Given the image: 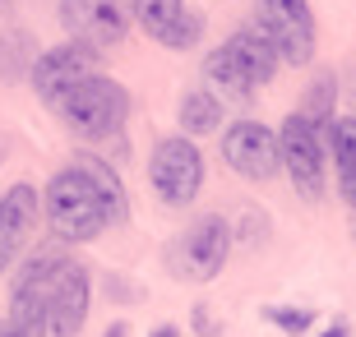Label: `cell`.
<instances>
[{
    "label": "cell",
    "instance_id": "6da1fadb",
    "mask_svg": "<svg viewBox=\"0 0 356 337\" xmlns=\"http://www.w3.org/2000/svg\"><path fill=\"white\" fill-rule=\"evenodd\" d=\"M92 310V277L60 240L24 259L10 282V319L28 337H79Z\"/></svg>",
    "mask_w": 356,
    "mask_h": 337
},
{
    "label": "cell",
    "instance_id": "7a4b0ae2",
    "mask_svg": "<svg viewBox=\"0 0 356 337\" xmlns=\"http://www.w3.org/2000/svg\"><path fill=\"white\" fill-rule=\"evenodd\" d=\"M130 106H134L130 88H125L120 79H111V74L97 69V74L70 83V88L51 102V111H56V120L83 143V148H92V143H111V139L120 143V139H125Z\"/></svg>",
    "mask_w": 356,
    "mask_h": 337
},
{
    "label": "cell",
    "instance_id": "3957f363",
    "mask_svg": "<svg viewBox=\"0 0 356 337\" xmlns=\"http://www.w3.org/2000/svg\"><path fill=\"white\" fill-rule=\"evenodd\" d=\"M42 217L60 245H88L102 231H111V213L102 204V190L83 176L74 162L60 167L42 190Z\"/></svg>",
    "mask_w": 356,
    "mask_h": 337
},
{
    "label": "cell",
    "instance_id": "277c9868",
    "mask_svg": "<svg viewBox=\"0 0 356 337\" xmlns=\"http://www.w3.org/2000/svg\"><path fill=\"white\" fill-rule=\"evenodd\" d=\"M232 245H236V227L222 217V213H199L190 227L172 240L167 249V268L181 282L209 286L222 277L227 259H232Z\"/></svg>",
    "mask_w": 356,
    "mask_h": 337
},
{
    "label": "cell",
    "instance_id": "5b68a950",
    "mask_svg": "<svg viewBox=\"0 0 356 337\" xmlns=\"http://www.w3.org/2000/svg\"><path fill=\"white\" fill-rule=\"evenodd\" d=\"M204 153H199L195 139H185V134H162L153 143V153H148V185H153V195L162 199L167 208H190L204 190Z\"/></svg>",
    "mask_w": 356,
    "mask_h": 337
},
{
    "label": "cell",
    "instance_id": "8992f818",
    "mask_svg": "<svg viewBox=\"0 0 356 337\" xmlns=\"http://www.w3.org/2000/svg\"><path fill=\"white\" fill-rule=\"evenodd\" d=\"M277 162H282V176L291 181V190L310 204L324 199L329 190V153H324V134L301 116L291 111L277 130Z\"/></svg>",
    "mask_w": 356,
    "mask_h": 337
},
{
    "label": "cell",
    "instance_id": "52a82bcc",
    "mask_svg": "<svg viewBox=\"0 0 356 337\" xmlns=\"http://www.w3.org/2000/svg\"><path fill=\"white\" fill-rule=\"evenodd\" d=\"M254 28L268 38V47L277 51L282 65L305 69L315 60L319 24H315L310 0H259V5H254Z\"/></svg>",
    "mask_w": 356,
    "mask_h": 337
},
{
    "label": "cell",
    "instance_id": "ba28073f",
    "mask_svg": "<svg viewBox=\"0 0 356 337\" xmlns=\"http://www.w3.org/2000/svg\"><path fill=\"white\" fill-rule=\"evenodd\" d=\"M56 19L65 38L88 42L92 51H111L130 33V0H56Z\"/></svg>",
    "mask_w": 356,
    "mask_h": 337
},
{
    "label": "cell",
    "instance_id": "9c48e42d",
    "mask_svg": "<svg viewBox=\"0 0 356 337\" xmlns=\"http://www.w3.org/2000/svg\"><path fill=\"white\" fill-rule=\"evenodd\" d=\"M130 24H139V33L167 51H195L209 19L190 10L185 0H130Z\"/></svg>",
    "mask_w": 356,
    "mask_h": 337
},
{
    "label": "cell",
    "instance_id": "30bf717a",
    "mask_svg": "<svg viewBox=\"0 0 356 337\" xmlns=\"http://www.w3.org/2000/svg\"><path fill=\"white\" fill-rule=\"evenodd\" d=\"M97 69H102V51H92L88 42L65 38L60 47H47V51H38V60H33V69H28L24 83L38 92L47 106H51L56 97L70 88V83H79V79L97 74Z\"/></svg>",
    "mask_w": 356,
    "mask_h": 337
},
{
    "label": "cell",
    "instance_id": "8fae6325",
    "mask_svg": "<svg viewBox=\"0 0 356 337\" xmlns=\"http://www.w3.org/2000/svg\"><path fill=\"white\" fill-rule=\"evenodd\" d=\"M222 162L236 171L241 181H273L282 162H277V130L264 120H232L222 130Z\"/></svg>",
    "mask_w": 356,
    "mask_h": 337
},
{
    "label": "cell",
    "instance_id": "7c38bea8",
    "mask_svg": "<svg viewBox=\"0 0 356 337\" xmlns=\"http://www.w3.org/2000/svg\"><path fill=\"white\" fill-rule=\"evenodd\" d=\"M38 213H42V190L38 185H10L0 195V277L14 272L19 254L33 245V231H38Z\"/></svg>",
    "mask_w": 356,
    "mask_h": 337
},
{
    "label": "cell",
    "instance_id": "4fadbf2b",
    "mask_svg": "<svg viewBox=\"0 0 356 337\" xmlns=\"http://www.w3.org/2000/svg\"><path fill=\"white\" fill-rule=\"evenodd\" d=\"M222 47H227V56L236 60V69H241V74L250 79V88H254V92H259V88H268V83L277 79V69H282L277 51L268 47V38H264V33H259L254 24H241L236 33H232V38L222 42Z\"/></svg>",
    "mask_w": 356,
    "mask_h": 337
},
{
    "label": "cell",
    "instance_id": "5bb4252c",
    "mask_svg": "<svg viewBox=\"0 0 356 337\" xmlns=\"http://www.w3.org/2000/svg\"><path fill=\"white\" fill-rule=\"evenodd\" d=\"M74 167L102 190V204H106V213H111V227H130V190H125V181H120V171L111 167V157L92 153V148H79V153H74Z\"/></svg>",
    "mask_w": 356,
    "mask_h": 337
},
{
    "label": "cell",
    "instance_id": "9a60e30c",
    "mask_svg": "<svg viewBox=\"0 0 356 337\" xmlns=\"http://www.w3.org/2000/svg\"><path fill=\"white\" fill-rule=\"evenodd\" d=\"M176 125H181L185 139H204V134H218V130H222V102H218L209 88H190V92H181V106H176Z\"/></svg>",
    "mask_w": 356,
    "mask_h": 337
},
{
    "label": "cell",
    "instance_id": "2e32d148",
    "mask_svg": "<svg viewBox=\"0 0 356 337\" xmlns=\"http://www.w3.org/2000/svg\"><path fill=\"white\" fill-rule=\"evenodd\" d=\"M338 97H343V88H338V74L333 69H315V79L305 83V92H301V111L310 125H315L319 134H329V125L338 120Z\"/></svg>",
    "mask_w": 356,
    "mask_h": 337
},
{
    "label": "cell",
    "instance_id": "e0dca14e",
    "mask_svg": "<svg viewBox=\"0 0 356 337\" xmlns=\"http://www.w3.org/2000/svg\"><path fill=\"white\" fill-rule=\"evenodd\" d=\"M38 60V42L28 28H0V83H24Z\"/></svg>",
    "mask_w": 356,
    "mask_h": 337
},
{
    "label": "cell",
    "instance_id": "ac0fdd59",
    "mask_svg": "<svg viewBox=\"0 0 356 337\" xmlns=\"http://www.w3.org/2000/svg\"><path fill=\"white\" fill-rule=\"evenodd\" d=\"M324 153L333 157L338 176L356 171V116H338V120H333L329 134H324Z\"/></svg>",
    "mask_w": 356,
    "mask_h": 337
},
{
    "label": "cell",
    "instance_id": "d6986e66",
    "mask_svg": "<svg viewBox=\"0 0 356 337\" xmlns=\"http://www.w3.org/2000/svg\"><path fill=\"white\" fill-rule=\"evenodd\" d=\"M264 319L282 337H301V333L315 328V310H310V305H264Z\"/></svg>",
    "mask_w": 356,
    "mask_h": 337
},
{
    "label": "cell",
    "instance_id": "ffe728a7",
    "mask_svg": "<svg viewBox=\"0 0 356 337\" xmlns=\"http://www.w3.org/2000/svg\"><path fill=\"white\" fill-rule=\"evenodd\" d=\"M236 240H241V245H264V240H268V217L250 208V213H245V222H241V236H236Z\"/></svg>",
    "mask_w": 356,
    "mask_h": 337
},
{
    "label": "cell",
    "instance_id": "44dd1931",
    "mask_svg": "<svg viewBox=\"0 0 356 337\" xmlns=\"http://www.w3.org/2000/svg\"><path fill=\"white\" fill-rule=\"evenodd\" d=\"M106 296H120V300H139V291H134L125 277H106Z\"/></svg>",
    "mask_w": 356,
    "mask_h": 337
},
{
    "label": "cell",
    "instance_id": "7402d4cb",
    "mask_svg": "<svg viewBox=\"0 0 356 337\" xmlns=\"http://www.w3.org/2000/svg\"><path fill=\"white\" fill-rule=\"evenodd\" d=\"M338 195H343V204L356 213V171H347V176H338Z\"/></svg>",
    "mask_w": 356,
    "mask_h": 337
},
{
    "label": "cell",
    "instance_id": "603a6c76",
    "mask_svg": "<svg viewBox=\"0 0 356 337\" xmlns=\"http://www.w3.org/2000/svg\"><path fill=\"white\" fill-rule=\"evenodd\" d=\"M190 319H195V328H199V337H213L218 333V324H213V314L204 310V305H195V314H190Z\"/></svg>",
    "mask_w": 356,
    "mask_h": 337
},
{
    "label": "cell",
    "instance_id": "cb8c5ba5",
    "mask_svg": "<svg viewBox=\"0 0 356 337\" xmlns=\"http://www.w3.org/2000/svg\"><path fill=\"white\" fill-rule=\"evenodd\" d=\"M338 88H343V92H347V102L356 106V60L347 65V74H338Z\"/></svg>",
    "mask_w": 356,
    "mask_h": 337
},
{
    "label": "cell",
    "instance_id": "d4e9b609",
    "mask_svg": "<svg viewBox=\"0 0 356 337\" xmlns=\"http://www.w3.org/2000/svg\"><path fill=\"white\" fill-rule=\"evenodd\" d=\"M319 337H352V324H347V319H333V324L324 328Z\"/></svg>",
    "mask_w": 356,
    "mask_h": 337
},
{
    "label": "cell",
    "instance_id": "484cf974",
    "mask_svg": "<svg viewBox=\"0 0 356 337\" xmlns=\"http://www.w3.org/2000/svg\"><path fill=\"white\" fill-rule=\"evenodd\" d=\"M0 337H28V333H24L19 324H14L10 314H0Z\"/></svg>",
    "mask_w": 356,
    "mask_h": 337
},
{
    "label": "cell",
    "instance_id": "4316f807",
    "mask_svg": "<svg viewBox=\"0 0 356 337\" xmlns=\"http://www.w3.org/2000/svg\"><path fill=\"white\" fill-rule=\"evenodd\" d=\"M102 337H130V324H125V319H116V324L106 328V333H102Z\"/></svg>",
    "mask_w": 356,
    "mask_h": 337
},
{
    "label": "cell",
    "instance_id": "83f0119b",
    "mask_svg": "<svg viewBox=\"0 0 356 337\" xmlns=\"http://www.w3.org/2000/svg\"><path fill=\"white\" fill-rule=\"evenodd\" d=\"M148 337H181V328H176V324H158Z\"/></svg>",
    "mask_w": 356,
    "mask_h": 337
},
{
    "label": "cell",
    "instance_id": "f1b7e54d",
    "mask_svg": "<svg viewBox=\"0 0 356 337\" xmlns=\"http://www.w3.org/2000/svg\"><path fill=\"white\" fill-rule=\"evenodd\" d=\"M352 245H356V213H352Z\"/></svg>",
    "mask_w": 356,
    "mask_h": 337
},
{
    "label": "cell",
    "instance_id": "f546056e",
    "mask_svg": "<svg viewBox=\"0 0 356 337\" xmlns=\"http://www.w3.org/2000/svg\"><path fill=\"white\" fill-rule=\"evenodd\" d=\"M10 5H14V0H0V10H10Z\"/></svg>",
    "mask_w": 356,
    "mask_h": 337
}]
</instances>
